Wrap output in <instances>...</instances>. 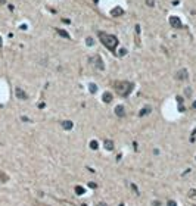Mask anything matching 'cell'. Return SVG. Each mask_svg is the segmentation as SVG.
Instances as JSON below:
<instances>
[{
	"mask_svg": "<svg viewBox=\"0 0 196 206\" xmlns=\"http://www.w3.org/2000/svg\"><path fill=\"white\" fill-rule=\"evenodd\" d=\"M99 38L102 41V44H103L106 49H109L111 52H114L118 46V38L115 36H112V34H108V32H103L100 31L99 32Z\"/></svg>",
	"mask_w": 196,
	"mask_h": 206,
	"instance_id": "obj_1",
	"label": "cell"
},
{
	"mask_svg": "<svg viewBox=\"0 0 196 206\" xmlns=\"http://www.w3.org/2000/svg\"><path fill=\"white\" fill-rule=\"evenodd\" d=\"M114 87H115V91L120 94V96L127 97V96H128V94L133 91L134 85H133L131 82H127V81H117Z\"/></svg>",
	"mask_w": 196,
	"mask_h": 206,
	"instance_id": "obj_2",
	"label": "cell"
},
{
	"mask_svg": "<svg viewBox=\"0 0 196 206\" xmlns=\"http://www.w3.org/2000/svg\"><path fill=\"white\" fill-rule=\"evenodd\" d=\"M90 62L95 65L97 69H100V71H103L105 69V63H103V59H102L99 55H96V56H93L91 59H90Z\"/></svg>",
	"mask_w": 196,
	"mask_h": 206,
	"instance_id": "obj_3",
	"label": "cell"
},
{
	"mask_svg": "<svg viewBox=\"0 0 196 206\" xmlns=\"http://www.w3.org/2000/svg\"><path fill=\"white\" fill-rule=\"evenodd\" d=\"M170 24H171V27H174V28H181L183 27V24H181L178 16H171V18H170Z\"/></svg>",
	"mask_w": 196,
	"mask_h": 206,
	"instance_id": "obj_4",
	"label": "cell"
},
{
	"mask_svg": "<svg viewBox=\"0 0 196 206\" xmlns=\"http://www.w3.org/2000/svg\"><path fill=\"white\" fill-rule=\"evenodd\" d=\"M175 78H177V80H181V81H184V80H187V78H189V74H187V71H186V69H180V71L177 72Z\"/></svg>",
	"mask_w": 196,
	"mask_h": 206,
	"instance_id": "obj_5",
	"label": "cell"
},
{
	"mask_svg": "<svg viewBox=\"0 0 196 206\" xmlns=\"http://www.w3.org/2000/svg\"><path fill=\"white\" fill-rule=\"evenodd\" d=\"M15 94H16V97L21 99V100H25V99L28 97V96H27V93H25L24 90H21L19 87H16V88H15Z\"/></svg>",
	"mask_w": 196,
	"mask_h": 206,
	"instance_id": "obj_6",
	"label": "cell"
},
{
	"mask_svg": "<svg viewBox=\"0 0 196 206\" xmlns=\"http://www.w3.org/2000/svg\"><path fill=\"white\" fill-rule=\"evenodd\" d=\"M115 113H117V116H118V118H122V116H125V108H124L122 105H118V106L115 108Z\"/></svg>",
	"mask_w": 196,
	"mask_h": 206,
	"instance_id": "obj_7",
	"label": "cell"
},
{
	"mask_svg": "<svg viewBox=\"0 0 196 206\" xmlns=\"http://www.w3.org/2000/svg\"><path fill=\"white\" fill-rule=\"evenodd\" d=\"M122 13H124V9H122V7H120V6L114 7V9L111 10V15H112V16H121Z\"/></svg>",
	"mask_w": 196,
	"mask_h": 206,
	"instance_id": "obj_8",
	"label": "cell"
},
{
	"mask_svg": "<svg viewBox=\"0 0 196 206\" xmlns=\"http://www.w3.org/2000/svg\"><path fill=\"white\" fill-rule=\"evenodd\" d=\"M102 99H103V102H105V103H109L111 100H112V94H111L109 91H106V93H103V96H102Z\"/></svg>",
	"mask_w": 196,
	"mask_h": 206,
	"instance_id": "obj_9",
	"label": "cell"
},
{
	"mask_svg": "<svg viewBox=\"0 0 196 206\" xmlns=\"http://www.w3.org/2000/svg\"><path fill=\"white\" fill-rule=\"evenodd\" d=\"M56 32H58L61 37H64V38H69V34H68L65 30H61V28H59V30H56Z\"/></svg>",
	"mask_w": 196,
	"mask_h": 206,
	"instance_id": "obj_10",
	"label": "cell"
},
{
	"mask_svg": "<svg viewBox=\"0 0 196 206\" xmlns=\"http://www.w3.org/2000/svg\"><path fill=\"white\" fill-rule=\"evenodd\" d=\"M148 113H150V108H149V106H146V108H143V109L140 110V113H139V116H144V115H148Z\"/></svg>",
	"mask_w": 196,
	"mask_h": 206,
	"instance_id": "obj_11",
	"label": "cell"
},
{
	"mask_svg": "<svg viewBox=\"0 0 196 206\" xmlns=\"http://www.w3.org/2000/svg\"><path fill=\"white\" fill-rule=\"evenodd\" d=\"M62 127L65 128V130H71V128H72V122H71V121H64V122H62Z\"/></svg>",
	"mask_w": 196,
	"mask_h": 206,
	"instance_id": "obj_12",
	"label": "cell"
},
{
	"mask_svg": "<svg viewBox=\"0 0 196 206\" xmlns=\"http://www.w3.org/2000/svg\"><path fill=\"white\" fill-rule=\"evenodd\" d=\"M89 90H90V93H93V94H95V93L97 91V85H96V84H93V82H90V85H89Z\"/></svg>",
	"mask_w": 196,
	"mask_h": 206,
	"instance_id": "obj_13",
	"label": "cell"
},
{
	"mask_svg": "<svg viewBox=\"0 0 196 206\" xmlns=\"http://www.w3.org/2000/svg\"><path fill=\"white\" fill-rule=\"evenodd\" d=\"M105 147H106L108 150H112V149H114V143L111 141V140H106V141H105Z\"/></svg>",
	"mask_w": 196,
	"mask_h": 206,
	"instance_id": "obj_14",
	"label": "cell"
},
{
	"mask_svg": "<svg viewBox=\"0 0 196 206\" xmlns=\"http://www.w3.org/2000/svg\"><path fill=\"white\" fill-rule=\"evenodd\" d=\"M184 94H186V97H192V88L190 87H186L184 88Z\"/></svg>",
	"mask_w": 196,
	"mask_h": 206,
	"instance_id": "obj_15",
	"label": "cell"
},
{
	"mask_svg": "<svg viewBox=\"0 0 196 206\" xmlns=\"http://www.w3.org/2000/svg\"><path fill=\"white\" fill-rule=\"evenodd\" d=\"M127 55V50L125 49H120L118 50V56H125Z\"/></svg>",
	"mask_w": 196,
	"mask_h": 206,
	"instance_id": "obj_16",
	"label": "cell"
},
{
	"mask_svg": "<svg viewBox=\"0 0 196 206\" xmlns=\"http://www.w3.org/2000/svg\"><path fill=\"white\" fill-rule=\"evenodd\" d=\"M90 147H91V149H97V141L93 140V141L90 143Z\"/></svg>",
	"mask_w": 196,
	"mask_h": 206,
	"instance_id": "obj_17",
	"label": "cell"
},
{
	"mask_svg": "<svg viewBox=\"0 0 196 206\" xmlns=\"http://www.w3.org/2000/svg\"><path fill=\"white\" fill-rule=\"evenodd\" d=\"M86 43H87V46H91V44H93L95 41H93V38H90V37H89V38L86 40Z\"/></svg>",
	"mask_w": 196,
	"mask_h": 206,
	"instance_id": "obj_18",
	"label": "cell"
},
{
	"mask_svg": "<svg viewBox=\"0 0 196 206\" xmlns=\"http://www.w3.org/2000/svg\"><path fill=\"white\" fill-rule=\"evenodd\" d=\"M83 191H84V190H83V187H77V193H80V194H81Z\"/></svg>",
	"mask_w": 196,
	"mask_h": 206,
	"instance_id": "obj_19",
	"label": "cell"
},
{
	"mask_svg": "<svg viewBox=\"0 0 196 206\" xmlns=\"http://www.w3.org/2000/svg\"><path fill=\"white\" fill-rule=\"evenodd\" d=\"M136 32H137V34L140 32V27H139V25H136Z\"/></svg>",
	"mask_w": 196,
	"mask_h": 206,
	"instance_id": "obj_20",
	"label": "cell"
},
{
	"mask_svg": "<svg viewBox=\"0 0 196 206\" xmlns=\"http://www.w3.org/2000/svg\"><path fill=\"white\" fill-rule=\"evenodd\" d=\"M146 3H148L149 6H153V2H152V0H148V2H146Z\"/></svg>",
	"mask_w": 196,
	"mask_h": 206,
	"instance_id": "obj_21",
	"label": "cell"
},
{
	"mask_svg": "<svg viewBox=\"0 0 196 206\" xmlns=\"http://www.w3.org/2000/svg\"><path fill=\"white\" fill-rule=\"evenodd\" d=\"M2 46H3V40H2V37H0V49H2Z\"/></svg>",
	"mask_w": 196,
	"mask_h": 206,
	"instance_id": "obj_22",
	"label": "cell"
}]
</instances>
